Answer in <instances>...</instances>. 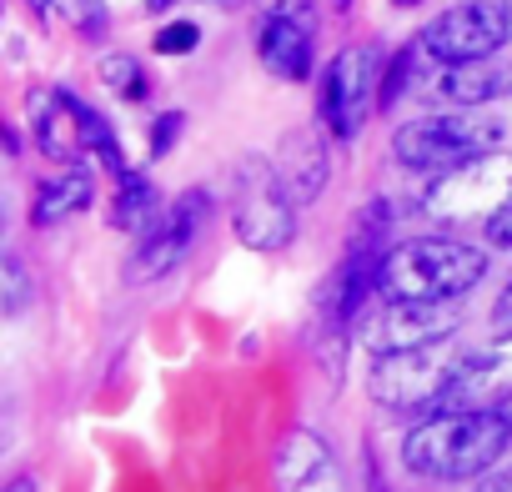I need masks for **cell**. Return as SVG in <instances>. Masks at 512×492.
Masks as SVG:
<instances>
[{"label": "cell", "mask_w": 512, "mask_h": 492, "mask_svg": "<svg viewBox=\"0 0 512 492\" xmlns=\"http://www.w3.org/2000/svg\"><path fill=\"white\" fill-rule=\"evenodd\" d=\"M512 442V422L497 407H447L402 442V467L422 482L482 477Z\"/></svg>", "instance_id": "1"}, {"label": "cell", "mask_w": 512, "mask_h": 492, "mask_svg": "<svg viewBox=\"0 0 512 492\" xmlns=\"http://www.w3.org/2000/svg\"><path fill=\"white\" fill-rule=\"evenodd\" d=\"M487 277V252L452 236H412L382 257V292L412 302H457Z\"/></svg>", "instance_id": "2"}, {"label": "cell", "mask_w": 512, "mask_h": 492, "mask_svg": "<svg viewBox=\"0 0 512 492\" xmlns=\"http://www.w3.org/2000/svg\"><path fill=\"white\" fill-rule=\"evenodd\" d=\"M26 106H31V136H36L41 156L71 166V161H81V156L91 151L111 176L126 171V156H121V146H116V131L101 121V111H91V106L76 101L71 91H61V86H36V91L26 96Z\"/></svg>", "instance_id": "3"}, {"label": "cell", "mask_w": 512, "mask_h": 492, "mask_svg": "<svg viewBox=\"0 0 512 492\" xmlns=\"http://www.w3.org/2000/svg\"><path fill=\"white\" fill-rule=\"evenodd\" d=\"M512 206V151L492 146L462 166H447L432 176V186L422 191V211L442 226H472V221H492Z\"/></svg>", "instance_id": "4"}, {"label": "cell", "mask_w": 512, "mask_h": 492, "mask_svg": "<svg viewBox=\"0 0 512 492\" xmlns=\"http://www.w3.org/2000/svg\"><path fill=\"white\" fill-rule=\"evenodd\" d=\"M462 367H467V352H457L452 337L422 342V347L377 357L372 362V377H367V392L387 412H417V407L447 402V392H452V382H457Z\"/></svg>", "instance_id": "5"}, {"label": "cell", "mask_w": 512, "mask_h": 492, "mask_svg": "<svg viewBox=\"0 0 512 492\" xmlns=\"http://www.w3.org/2000/svg\"><path fill=\"white\" fill-rule=\"evenodd\" d=\"M502 141V121L482 116V111H447V116H422L397 126L392 136V156L407 171H447L462 166L482 151H492Z\"/></svg>", "instance_id": "6"}, {"label": "cell", "mask_w": 512, "mask_h": 492, "mask_svg": "<svg viewBox=\"0 0 512 492\" xmlns=\"http://www.w3.org/2000/svg\"><path fill=\"white\" fill-rule=\"evenodd\" d=\"M236 241L251 252H282L297 231V196L267 156H246L236 166V211H231Z\"/></svg>", "instance_id": "7"}, {"label": "cell", "mask_w": 512, "mask_h": 492, "mask_svg": "<svg viewBox=\"0 0 512 492\" xmlns=\"http://www.w3.org/2000/svg\"><path fill=\"white\" fill-rule=\"evenodd\" d=\"M382 51L377 46H347L327 61L322 91H317V121L327 126L332 141H352L372 106H382Z\"/></svg>", "instance_id": "8"}, {"label": "cell", "mask_w": 512, "mask_h": 492, "mask_svg": "<svg viewBox=\"0 0 512 492\" xmlns=\"http://www.w3.org/2000/svg\"><path fill=\"white\" fill-rule=\"evenodd\" d=\"M507 36H512L507 6H497V0H462V6H447L422 31V51L432 56V66H467V61L497 56Z\"/></svg>", "instance_id": "9"}, {"label": "cell", "mask_w": 512, "mask_h": 492, "mask_svg": "<svg viewBox=\"0 0 512 492\" xmlns=\"http://www.w3.org/2000/svg\"><path fill=\"white\" fill-rule=\"evenodd\" d=\"M206 216H211V196H206V191H181V196L166 206V216L141 236L136 257L126 262V282H131V287H146V282L171 277V272L191 257V246H196Z\"/></svg>", "instance_id": "10"}, {"label": "cell", "mask_w": 512, "mask_h": 492, "mask_svg": "<svg viewBox=\"0 0 512 492\" xmlns=\"http://www.w3.org/2000/svg\"><path fill=\"white\" fill-rule=\"evenodd\" d=\"M462 327V312H452V302H412V297H387V307L367 312L357 322V337L367 352L387 357V352H407L422 342H442Z\"/></svg>", "instance_id": "11"}, {"label": "cell", "mask_w": 512, "mask_h": 492, "mask_svg": "<svg viewBox=\"0 0 512 492\" xmlns=\"http://www.w3.org/2000/svg\"><path fill=\"white\" fill-rule=\"evenodd\" d=\"M377 241H382V226L357 231V241L347 246V257L337 262L332 282H327V287H322V297H317V312H322L327 322H342V317L362 312L367 287H372V282H382V257H377Z\"/></svg>", "instance_id": "12"}, {"label": "cell", "mask_w": 512, "mask_h": 492, "mask_svg": "<svg viewBox=\"0 0 512 492\" xmlns=\"http://www.w3.org/2000/svg\"><path fill=\"white\" fill-rule=\"evenodd\" d=\"M512 397V332H497L487 352H472L442 407H497Z\"/></svg>", "instance_id": "13"}, {"label": "cell", "mask_w": 512, "mask_h": 492, "mask_svg": "<svg viewBox=\"0 0 512 492\" xmlns=\"http://www.w3.org/2000/svg\"><path fill=\"white\" fill-rule=\"evenodd\" d=\"M256 61H262L277 81H307L312 71V31L302 16H267L262 31H256Z\"/></svg>", "instance_id": "14"}, {"label": "cell", "mask_w": 512, "mask_h": 492, "mask_svg": "<svg viewBox=\"0 0 512 492\" xmlns=\"http://www.w3.org/2000/svg\"><path fill=\"white\" fill-rule=\"evenodd\" d=\"M437 91L452 106H487L497 96H512V66L507 61H467V66H437Z\"/></svg>", "instance_id": "15"}, {"label": "cell", "mask_w": 512, "mask_h": 492, "mask_svg": "<svg viewBox=\"0 0 512 492\" xmlns=\"http://www.w3.org/2000/svg\"><path fill=\"white\" fill-rule=\"evenodd\" d=\"M282 176H287V186H292V196L297 201H312V196H322V186H327V176H332V161H327V141H322V131H292L287 136V146H282Z\"/></svg>", "instance_id": "16"}, {"label": "cell", "mask_w": 512, "mask_h": 492, "mask_svg": "<svg viewBox=\"0 0 512 492\" xmlns=\"http://www.w3.org/2000/svg\"><path fill=\"white\" fill-rule=\"evenodd\" d=\"M91 196H96V181H91V171L76 161V166H66L61 176L41 181V191H36V201H31V221H36V226H61V221L81 216V211L91 206Z\"/></svg>", "instance_id": "17"}, {"label": "cell", "mask_w": 512, "mask_h": 492, "mask_svg": "<svg viewBox=\"0 0 512 492\" xmlns=\"http://www.w3.org/2000/svg\"><path fill=\"white\" fill-rule=\"evenodd\" d=\"M332 472H337V462L317 432H292L277 447V482L282 487H327Z\"/></svg>", "instance_id": "18"}, {"label": "cell", "mask_w": 512, "mask_h": 492, "mask_svg": "<svg viewBox=\"0 0 512 492\" xmlns=\"http://www.w3.org/2000/svg\"><path fill=\"white\" fill-rule=\"evenodd\" d=\"M166 211H161V191L151 186V176L146 171H121L116 176V201H111V221L121 226V231H131V236H146L156 221H161Z\"/></svg>", "instance_id": "19"}, {"label": "cell", "mask_w": 512, "mask_h": 492, "mask_svg": "<svg viewBox=\"0 0 512 492\" xmlns=\"http://www.w3.org/2000/svg\"><path fill=\"white\" fill-rule=\"evenodd\" d=\"M66 31L86 36V41H101L106 26H111V11H106V0H56V11H51Z\"/></svg>", "instance_id": "20"}, {"label": "cell", "mask_w": 512, "mask_h": 492, "mask_svg": "<svg viewBox=\"0 0 512 492\" xmlns=\"http://www.w3.org/2000/svg\"><path fill=\"white\" fill-rule=\"evenodd\" d=\"M101 86L121 101H141L146 96V71L136 56H106L101 61Z\"/></svg>", "instance_id": "21"}, {"label": "cell", "mask_w": 512, "mask_h": 492, "mask_svg": "<svg viewBox=\"0 0 512 492\" xmlns=\"http://www.w3.org/2000/svg\"><path fill=\"white\" fill-rule=\"evenodd\" d=\"M156 56H186V51H196L201 46V31L191 26V21H171V26H161L156 31Z\"/></svg>", "instance_id": "22"}, {"label": "cell", "mask_w": 512, "mask_h": 492, "mask_svg": "<svg viewBox=\"0 0 512 492\" xmlns=\"http://www.w3.org/2000/svg\"><path fill=\"white\" fill-rule=\"evenodd\" d=\"M6 312H26V297H31V277L21 267V257H6Z\"/></svg>", "instance_id": "23"}, {"label": "cell", "mask_w": 512, "mask_h": 492, "mask_svg": "<svg viewBox=\"0 0 512 492\" xmlns=\"http://www.w3.org/2000/svg\"><path fill=\"white\" fill-rule=\"evenodd\" d=\"M176 131H181V111H166V116L151 126V156H156V161L176 146Z\"/></svg>", "instance_id": "24"}, {"label": "cell", "mask_w": 512, "mask_h": 492, "mask_svg": "<svg viewBox=\"0 0 512 492\" xmlns=\"http://www.w3.org/2000/svg\"><path fill=\"white\" fill-rule=\"evenodd\" d=\"M487 236H492V246H502V252H512V206H507L502 216H492V221H487Z\"/></svg>", "instance_id": "25"}, {"label": "cell", "mask_w": 512, "mask_h": 492, "mask_svg": "<svg viewBox=\"0 0 512 492\" xmlns=\"http://www.w3.org/2000/svg\"><path fill=\"white\" fill-rule=\"evenodd\" d=\"M492 327H497V332H512V287L497 297V307H492Z\"/></svg>", "instance_id": "26"}, {"label": "cell", "mask_w": 512, "mask_h": 492, "mask_svg": "<svg viewBox=\"0 0 512 492\" xmlns=\"http://www.w3.org/2000/svg\"><path fill=\"white\" fill-rule=\"evenodd\" d=\"M26 6H31L36 16H51V11H56V0H26Z\"/></svg>", "instance_id": "27"}, {"label": "cell", "mask_w": 512, "mask_h": 492, "mask_svg": "<svg viewBox=\"0 0 512 492\" xmlns=\"http://www.w3.org/2000/svg\"><path fill=\"white\" fill-rule=\"evenodd\" d=\"M497 412H502V417L512 422V397H507V402H497Z\"/></svg>", "instance_id": "28"}, {"label": "cell", "mask_w": 512, "mask_h": 492, "mask_svg": "<svg viewBox=\"0 0 512 492\" xmlns=\"http://www.w3.org/2000/svg\"><path fill=\"white\" fill-rule=\"evenodd\" d=\"M392 6H402V11H407V6H422V0H392Z\"/></svg>", "instance_id": "29"}, {"label": "cell", "mask_w": 512, "mask_h": 492, "mask_svg": "<svg viewBox=\"0 0 512 492\" xmlns=\"http://www.w3.org/2000/svg\"><path fill=\"white\" fill-rule=\"evenodd\" d=\"M502 6H507V26H512V0H502Z\"/></svg>", "instance_id": "30"}]
</instances>
